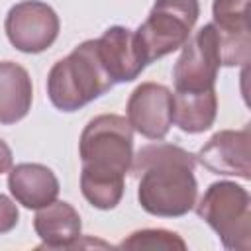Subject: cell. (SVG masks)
Returning a JSON list of instances; mask_svg holds the SVG:
<instances>
[{
	"mask_svg": "<svg viewBox=\"0 0 251 251\" xmlns=\"http://www.w3.org/2000/svg\"><path fill=\"white\" fill-rule=\"evenodd\" d=\"M80 192L98 210H114L126 188L133 161V129L127 118L100 114L92 118L78 139Z\"/></svg>",
	"mask_w": 251,
	"mask_h": 251,
	"instance_id": "6da1fadb",
	"label": "cell"
},
{
	"mask_svg": "<svg viewBox=\"0 0 251 251\" xmlns=\"http://www.w3.org/2000/svg\"><path fill=\"white\" fill-rule=\"evenodd\" d=\"M194 169V153L178 145L163 143L161 139L143 145L133 155L129 169L137 178L139 206L157 218L186 216L198 198Z\"/></svg>",
	"mask_w": 251,
	"mask_h": 251,
	"instance_id": "7a4b0ae2",
	"label": "cell"
},
{
	"mask_svg": "<svg viewBox=\"0 0 251 251\" xmlns=\"http://www.w3.org/2000/svg\"><path fill=\"white\" fill-rule=\"evenodd\" d=\"M112 86L114 82L98 57L96 39L78 43L47 75V96L61 112H76L106 94Z\"/></svg>",
	"mask_w": 251,
	"mask_h": 251,
	"instance_id": "3957f363",
	"label": "cell"
},
{
	"mask_svg": "<svg viewBox=\"0 0 251 251\" xmlns=\"http://www.w3.org/2000/svg\"><path fill=\"white\" fill-rule=\"evenodd\" d=\"M196 214L216 231L226 249H251V196L245 186L233 180L212 182L196 202Z\"/></svg>",
	"mask_w": 251,
	"mask_h": 251,
	"instance_id": "277c9868",
	"label": "cell"
},
{
	"mask_svg": "<svg viewBox=\"0 0 251 251\" xmlns=\"http://www.w3.org/2000/svg\"><path fill=\"white\" fill-rule=\"evenodd\" d=\"M198 0H155L149 16L135 29L145 63H153L180 49L198 22Z\"/></svg>",
	"mask_w": 251,
	"mask_h": 251,
	"instance_id": "5b68a950",
	"label": "cell"
},
{
	"mask_svg": "<svg viewBox=\"0 0 251 251\" xmlns=\"http://www.w3.org/2000/svg\"><path fill=\"white\" fill-rule=\"evenodd\" d=\"M222 67L218 29L210 22L202 25L188 41L173 67L175 90H210L216 88L218 71Z\"/></svg>",
	"mask_w": 251,
	"mask_h": 251,
	"instance_id": "8992f818",
	"label": "cell"
},
{
	"mask_svg": "<svg viewBox=\"0 0 251 251\" xmlns=\"http://www.w3.org/2000/svg\"><path fill=\"white\" fill-rule=\"evenodd\" d=\"M61 22L57 12L41 0H22L14 4L4 20L8 41L22 53H41L59 37Z\"/></svg>",
	"mask_w": 251,
	"mask_h": 251,
	"instance_id": "52a82bcc",
	"label": "cell"
},
{
	"mask_svg": "<svg viewBox=\"0 0 251 251\" xmlns=\"http://www.w3.org/2000/svg\"><path fill=\"white\" fill-rule=\"evenodd\" d=\"M126 116L133 131L147 139H165L173 126V92L159 82H141L127 98Z\"/></svg>",
	"mask_w": 251,
	"mask_h": 251,
	"instance_id": "ba28073f",
	"label": "cell"
},
{
	"mask_svg": "<svg viewBox=\"0 0 251 251\" xmlns=\"http://www.w3.org/2000/svg\"><path fill=\"white\" fill-rule=\"evenodd\" d=\"M251 133L249 126L241 129H222L214 133L194 155L196 163L214 175L251 178Z\"/></svg>",
	"mask_w": 251,
	"mask_h": 251,
	"instance_id": "9c48e42d",
	"label": "cell"
},
{
	"mask_svg": "<svg viewBox=\"0 0 251 251\" xmlns=\"http://www.w3.org/2000/svg\"><path fill=\"white\" fill-rule=\"evenodd\" d=\"M98 57L110 75L114 84L135 80L147 67L141 47L135 39V31L124 25L108 27L96 39Z\"/></svg>",
	"mask_w": 251,
	"mask_h": 251,
	"instance_id": "30bf717a",
	"label": "cell"
},
{
	"mask_svg": "<svg viewBox=\"0 0 251 251\" xmlns=\"http://www.w3.org/2000/svg\"><path fill=\"white\" fill-rule=\"evenodd\" d=\"M33 229L41 239L39 249H71L76 247L80 239L82 222L73 204L53 200L51 204L37 208Z\"/></svg>",
	"mask_w": 251,
	"mask_h": 251,
	"instance_id": "8fae6325",
	"label": "cell"
},
{
	"mask_svg": "<svg viewBox=\"0 0 251 251\" xmlns=\"http://www.w3.org/2000/svg\"><path fill=\"white\" fill-rule=\"evenodd\" d=\"M8 188L18 204L29 210L51 204L59 196V178L41 163H20L8 171Z\"/></svg>",
	"mask_w": 251,
	"mask_h": 251,
	"instance_id": "7c38bea8",
	"label": "cell"
},
{
	"mask_svg": "<svg viewBox=\"0 0 251 251\" xmlns=\"http://www.w3.org/2000/svg\"><path fill=\"white\" fill-rule=\"evenodd\" d=\"M33 102L29 73L14 63L0 61V124L12 126L27 116Z\"/></svg>",
	"mask_w": 251,
	"mask_h": 251,
	"instance_id": "4fadbf2b",
	"label": "cell"
},
{
	"mask_svg": "<svg viewBox=\"0 0 251 251\" xmlns=\"http://www.w3.org/2000/svg\"><path fill=\"white\" fill-rule=\"evenodd\" d=\"M218 114L216 88L210 90H175L173 124L184 133H202L210 129Z\"/></svg>",
	"mask_w": 251,
	"mask_h": 251,
	"instance_id": "5bb4252c",
	"label": "cell"
},
{
	"mask_svg": "<svg viewBox=\"0 0 251 251\" xmlns=\"http://www.w3.org/2000/svg\"><path fill=\"white\" fill-rule=\"evenodd\" d=\"M214 25L227 33H249V0H214Z\"/></svg>",
	"mask_w": 251,
	"mask_h": 251,
	"instance_id": "9a60e30c",
	"label": "cell"
},
{
	"mask_svg": "<svg viewBox=\"0 0 251 251\" xmlns=\"http://www.w3.org/2000/svg\"><path fill=\"white\" fill-rule=\"evenodd\" d=\"M118 247L122 249H186L184 239L169 229H137L129 233Z\"/></svg>",
	"mask_w": 251,
	"mask_h": 251,
	"instance_id": "2e32d148",
	"label": "cell"
},
{
	"mask_svg": "<svg viewBox=\"0 0 251 251\" xmlns=\"http://www.w3.org/2000/svg\"><path fill=\"white\" fill-rule=\"evenodd\" d=\"M20 222V212L18 206L12 198L0 192V235L10 233Z\"/></svg>",
	"mask_w": 251,
	"mask_h": 251,
	"instance_id": "e0dca14e",
	"label": "cell"
},
{
	"mask_svg": "<svg viewBox=\"0 0 251 251\" xmlns=\"http://www.w3.org/2000/svg\"><path fill=\"white\" fill-rule=\"evenodd\" d=\"M12 167H14V155H12V149H10V145H8L4 139H0V175L8 173Z\"/></svg>",
	"mask_w": 251,
	"mask_h": 251,
	"instance_id": "ac0fdd59",
	"label": "cell"
}]
</instances>
